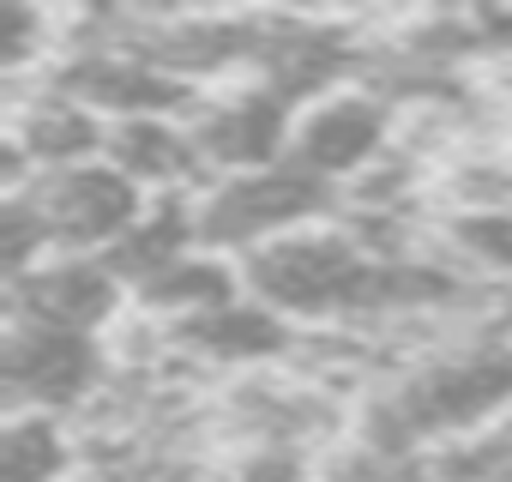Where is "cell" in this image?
Wrapping results in <instances>:
<instances>
[{
    "mask_svg": "<svg viewBox=\"0 0 512 482\" xmlns=\"http://www.w3.org/2000/svg\"><path fill=\"white\" fill-rule=\"evenodd\" d=\"M512 404V332L458 338L422 350L392 380H380L356 410V440L380 452H440L500 422Z\"/></svg>",
    "mask_w": 512,
    "mask_h": 482,
    "instance_id": "obj_1",
    "label": "cell"
},
{
    "mask_svg": "<svg viewBox=\"0 0 512 482\" xmlns=\"http://www.w3.org/2000/svg\"><path fill=\"white\" fill-rule=\"evenodd\" d=\"M332 211H338V187H326L290 163L229 175L199 193V248H211L223 260H247L296 229L332 223Z\"/></svg>",
    "mask_w": 512,
    "mask_h": 482,
    "instance_id": "obj_2",
    "label": "cell"
},
{
    "mask_svg": "<svg viewBox=\"0 0 512 482\" xmlns=\"http://www.w3.org/2000/svg\"><path fill=\"white\" fill-rule=\"evenodd\" d=\"M0 380H7V416H73V410H91L115 386V362L103 338L7 320Z\"/></svg>",
    "mask_w": 512,
    "mask_h": 482,
    "instance_id": "obj_3",
    "label": "cell"
},
{
    "mask_svg": "<svg viewBox=\"0 0 512 482\" xmlns=\"http://www.w3.org/2000/svg\"><path fill=\"white\" fill-rule=\"evenodd\" d=\"M392 151H398V139H392V103L374 85H344V91L296 109L284 163L302 169V175H314V181H326V187H356Z\"/></svg>",
    "mask_w": 512,
    "mask_h": 482,
    "instance_id": "obj_4",
    "label": "cell"
},
{
    "mask_svg": "<svg viewBox=\"0 0 512 482\" xmlns=\"http://www.w3.org/2000/svg\"><path fill=\"white\" fill-rule=\"evenodd\" d=\"M19 193L37 199V211H43V223L55 235V254H109L151 205V193H139L109 157L37 175Z\"/></svg>",
    "mask_w": 512,
    "mask_h": 482,
    "instance_id": "obj_5",
    "label": "cell"
},
{
    "mask_svg": "<svg viewBox=\"0 0 512 482\" xmlns=\"http://www.w3.org/2000/svg\"><path fill=\"white\" fill-rule=\"evenodd\" d=\"M187 127H193L205 175L229 181V175H253V169H278L284 163L296 109L278 91L241 79V85H223L217 97H199Z\"/></svg>",
    "mask_w": 512,
    "mask_h": 482,
    "instance_id": "obj_6",
    "label": "cell"
},
{
    "mask_svg": "<svg viewBox=\"0 0 512 482\" xmlns=\"http://www.w3.org/2000/svg\"><path fill=\"white\" fill-rule=\"evenodd\" d=\"M157 350L181 368H211V374H266L296 356V326L272 314L266 302L235 296L211 314H193L181 326H157Z\"/></svg>",
    "mask_w": 512,
    "mask_h": 482,
    "instance_id": "obj_7",
    "label": "cell"
},
{
    "mask_svg": "<svg viewBox=\"0 0 512 482\" xmlns=\"http://www.w3.org/2000/svg\"><path fill=\"white\" fill-rule=\"evenodd\" d=\"M127 308V284L103 254H55L31 278L7 284V320L25 326H55L79 338H103Z\"/></svg>",
    "mask_w": 512,
    "mask_h": 482,
    "instance_id": "obj_8",
    "label": "cell"
},
{
    "mask_svg": "<svg viewBox=\"0 0 512 482\" xmlns=\"http://www.w3.org/2000/svg\"><path fill=\"white\" fill-rule=\"evenodd\" d=\"M139 193L151 199H175V193H205L211 175L199 163L193 127L187 115H145V121H115L109 127V151H103Z\"/></svg>",
    "mask_w": 512,
    "mask_h": 482,
    "instance_id": "obj_9",
    "label": "cell"
},
{
    "mask_svg": "<svg viewBox=\"0 0 512 482\" xmlns=\"http://www.w3.org/2000/svg\"><path fill=\"white\" fill-rule=\"evenodd\" d=\"M133 296H139V314H151L157 326H181L193 314H211V308L247 296V284H241V260H223L211 248H193L187 260H175L169 272H157Z\"/></svg>",
    "mask_w": 512,
    "mask_h": 482,
    "instance_id": "obj_10",
    "label": "cell"
},
{
    "mask_svg": "<svg viewBox=\"0 0 512 482\" xmlns=\"http://www.w3.org/2000/svg\"><path fill=\"white\" fill-rule=\"evenodd\" d=\"M440 260L482 290H512V205H464L440 223Z\"/></svg>",
    "mask_w": 512,
    "mask_h": 482,
    "instance_id": "obj_11",
    "label": "cell"
},
{
    "mask_svg": "<svg viewBox=\"0 0 512 482\" xmlns=\"http://www.w3.org/2000/svg\"><path fill=\"white\" fill-rule=\"evenodd\" d=\"M73 476H79V440L61 428V416H7L0 482H73Z\"/></svg>",
    "mask_w": 512,
    "mask_h": 482,
    "instance_id": "obj_12",
    "label": "cell"
},
{
    "mask_svg": "<svg viewBox=\"0 0 512 482\" xmlns=\"http://www.w3.org/2000/svg\"><path fill=\"white\" fill-rule=\"evenodd\" d=\"M314 470V452H296V446H241L235 458L211 464L205 482H308Z\"/></svg>",
    "mask_w": 512,
    "mask_h": 482,
    "instance_id": "obj_13",
    "label": "cell"
},
{
    "mask_svg": "<svg viewBox=\"0 0 512 482\" xmlns=\"http://www.w3.org/2000/svg\"><path fill=\"white\" fill-rule=\"evenodd\" d=\"M476 37H482V55L512 61V7H488V13H476Z\"/></svg>",
    "mask_w": 512,
    "mask_h": 482,
    "instance_id": "obj_14",
    "label": "cell"
}]
</instances>
